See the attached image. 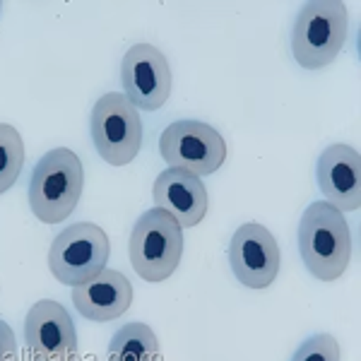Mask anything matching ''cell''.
I'll return each instance as SVG.
<instances>
[{
  "label": "cell",
  "mask_w": 361,
  "mask_h": 361,
  "mask_svg": "<svg viewBox=\"0 0 361 361\" xmlns=\"http://www.w3.org/2000/svg\"><path fill=\"white\" fill-rule=\"evenodd\" d=\"M121 82L128 102L135 109L157 111L171 94V68L166 56L152 44H135L121 63Z\"/></svg>",
  "instance_id": "8"
},
{
  "label": "cell",
  "mask_w": 361,
  "mask_h": 361,
  "mask_svg": "<svg viewBox=\"0 0 361 361\" xmlns=\"http://www.w3.org/2000/svg\"><path fill=\"white\" fill-rule=\"evenodd\" d=\"M85 188L80 157L68 147L49 149L37 161L29 180V207L44 224H58L73 214Z\"/></svg>",
  "instance_id": "2"
},
{
  "label": "cell",
  "mask_w": 361,
  "mask_h": 361,
  "mask_svg": "<svg viewBox=\"0 0 361 361\" xmlns=\"http://www.w3.org/2000/svg\"><path fill=\"white\" fill-rule=\"evenodd\" d=\"M0 361H20L15 333L5 320H0Z\"/></svg>",
  "instance_id": "17"
},
{
  "label": "cell",
  "mask_w": 361,
  "mask_h": 361,
  "mask_svg": "<svg viewBox=\"0 0 361 361\" xmlns=\"http://www.w3.org/2000/svg\"><path fill=\"white\" fill-rule=\"evenodd\" d=\"M152 195L154 205L171 214L180 229L200 224L209 207L207 188L202 185V180L180 169H164L154 180Z\"/></svg>",
  "instance_id": "12"
},
{
  "label": "cell",
  "mask_w": 361,
  "mask_h": 361,
  "mask_svg": "<svg viewBox=\"0 0 361 361\" xmlns=\"http://www.w3.org/2000/svg\"><path fill=\"white\" fill-rule=\"evenodd\" d=\"M349 13L342 3H306L292 29L294 61L306 70H320L335 61L347 42Z\"/></svg>",
  "instance_id": "3"
},
{
  "label": "cell",
  "mask_w": 361,
  "mask_h": 361,
  "mask_svg": "<svg viewBox=\"0 0 361 361\" xmlns=\"http://www.w3.org/2000/svg\"><path fill=\"white\" fill-rule=\"evenodd\" d=\"M292 361H340V345L333 335L318 333L301 342V347L294 352Z\"/></svg>",
  "instance_id": "16"
},
{
  "label": "cell",
  "mask_w": 361,
  "mask_h": 361,
  "mask_svg": "<svg viewBox=\"0 0 361 361\" xmlns=\"http://www.w3.org/2000/svg\"><path fill=\"white\" fill-rule=\"evenodd\" d=\"M92 142L111 166H126L142 147V121L126 94L111 92L97 99L90 118Z\"/></svg>",
  "instance_id": "6"
},
{
  "label": "cell",
  "mask_w": 361,
  "mask_h": 361,
  "mask_svg": "<svg viewBox=\"0 0 361 361\" xmlns=\"http://www.w3.org/2000/svg\"><path fill=\"white\" fill-rule=\"evenodd\" d=\"M25 342L32 361H75L78 333L70 313L58 301L42 299L29 308Z\"/></svg>",
  "instance_id": "10"
},
{
  "label": "cell",
  "mask_w": 361,
  "mask_h": 361,
  "mask_svg": "<svg viewBox=\"0 0 361 361\" xmlns=\"http://www.w3.org/2000/svg\"><path fill=\"white\" fill-rule=\"evenodd\" d=\"M318 188L340 212H354L361 205V159L349 145H330L318 157Z\"/></svg>",
  "instance_id": "11"
},
{
  "label": "cell",
  "mask_w": 361,
  "mask_h": 361,
  "mask_svg": "<svg viewBox=\"0 0 361 361\" xmlns=\"http://www.w3.org/2000/svg\"><path fill=\"white\" fill-rule=\"evenodd\" d=\"M299 253L320 282H335L352 260V234L345 214L330 202H311L299 222Z\"/></svg>",
  "instance_id": "1"
},
{
  "label": "cell",
  "mask_w": 361,
  "mask_h": 361,
  "mask_svg": "<svg viewBox=\"0 0 361 361\" xmlns=\"http://www.w3.org/2000/svg\"><path fill=\"white\" fill-rule=\"evenodd\" d=\"M0 13H3V5H0Z\"/></svg>",
  "instance_id": "18"
},
{
  "label": "cell",
  "mask_w": 361,
  "mask_h": 361,
  "mask_svg": "<svg viewBox=\"0 0 361 361\" xmlns=\"http://www.w3.org/2000/svg\"><path fill=\"white\" fill-rule=\"evenodd\" d=\"M159 152L171 169L209 176L226 159V142L212 126L200 121H173L159 137Z\"/></svg>",
  "instance_id": "7"
},
{
  "label": "cell",
  "mask_w": 361,
  "mask_h": 361,
  "mask_svg": "<svg viewBox=\"0 0 361 361\" xmlns=\"http://www.w3.org/2000/svg\"><path fill=\"white\" fill-rule=\"evenodd\" d=\"M128 253L145 282H164L180 265L183 229L164 209H147L133 226Z\"/></svg>",
  "instance_id": "4"
},
{
  "label": "cell",
  "mask_w": 361,
  "mask_h": 361,
  "mask_svg": "<svg viewBox=\"0 0 361 361\" xmlns=\"http://www.w3.org/2000/svg\"><path fill=\"white\" fill-rule=\"evenodd\" d=\"M73 304L87 320L109 323L123 316L133 304V284L118 270H102L85 284L73 287Z\"/></svg>",
  "instance_id": "13"
},
{
  "label": "cell",
  "mask_w": 361,
  "mask_h": 361,
  "mask_svg": "<svg viewBox=\"0 0 361 361\" xmlns=\"http://www.w3.org/2000/svg\"><path fill=\"white\" fill-rule=\"evenodd\" d=\"M109 361H159V342L149 325L128 323L111 337Z\"/></svg>",
  "instance_id": "14"
},
{
  "label": "cell",
  "mask_w": 361,
  "mask_h": 361,
  "mask_svg": "<svg viewBox=\"0 0 361 361\" xmlns=\"http://www.w3.org/2000/svg\"><path fill=\"white\" fill-rule=\"evenodd\" d=\"M111 243L102 226L92 222L70 224L61 231L49 250V270L61 284L78 287L106 270Z\"/></svg>",
  "instance_id": "5"
},
{
  "label": "cell",
  "mask_w": 361,
  "mask_h": 361,
  "mask_svg": "<svg viewBox=\"0 0 361 361\" xmlns=\"http://www.w3.org/2000/svg\"><path fill=\"white\" fill-rule=\"evenodd\" d=\"M279 246L277 238L263 224L248 222L238 226L229 243L231 272L243 287L267 289L279 272Z\"/></svg>",
  "instance_id": "9"
},
{
  "label": "cell",
  "mask_w": 361,
  "mask_h": 361,
  "mask_svg": "<svg viewBox=\"0 0 361 361\" xmlns=\"http://www.w3.org/2000/svg\"><path fill=\"white\" fill-rule=\"evenodd\" d=\"M25 164V142L20 130L0 123V195L15 185Z\"/></svg>",
  "instance_id": "15"
}]
</instances>
